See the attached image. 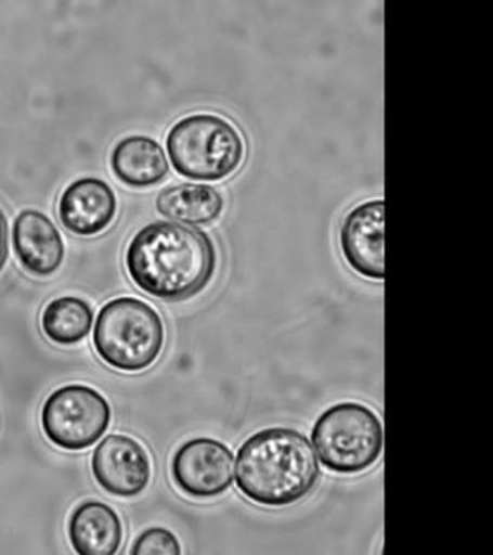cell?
<instances>
[{"label":"cell","mask_w":493,"mask_h":555,"mask_svg":"<svg viewBox=\"0 0 493 555\" xmlns=\"http://www.w3.org/2000/svg\"><path fill=\"white\" fill-rule=\"evenodd\" d=\"M91 473L105 492L130 499L147 488L152 462L145 448L134 438L112 434L94 449Z\"/></svg>","instance_id":"cell-8"},{"label":"cell","mask_w":493,"mask_h":555,"mask_svg":"<svg viewBox=\"0 0 493 555\" xmlns=\"http://www.w3.org/2000/svg\"><path fill=\"white\" fill-rule=\"evenodd\" d=\"M60 219L68 232L93 236L115 221L118 199L107 182L99 178H80L61 195Z\"/></svg>","instance_id":"cell-10"},{"label":"cell","mask_w":493,"mask_h":555,"mask_svg":"<svg viewBox=\"0 0 493 555\" xmlns=\"http://www.w3.org/2000/svg\"><path fill=\"white\" fill-rule=\"evenodd\" d=\"M312 443L321 465L330 473L353 476L371 469L385 448L381 420L355 401L334 404L317 416Z\"/></svg>","instance_id":"cell-5"},{"label":"cell","mask_w":493,"mask_h":555,"mask_svg":"<svg viewBox=\"0 0 493 555\" xmlns=\"http://www.w3.org/2000/svg\"><path fill=\"white\" fill-rule=\"evenodd\" d=\"M170 473L182 494L213 499L228 492L233 483V452L215 438H192L174 452Z\"/></svg>","instance_id":"cell-7"},{"label":"cell","mask_w":493,"mask_h":555,"mask_svg":"<svg viewBox=\"0 0 493 555\" xmlns=\"http://www.w3.org/2000/svg\"><path fill=\"white\" fill-rule=\"evenodd\" d=\"M181 553V543L177 535L166 528L147 529L131 546L133 555H179Z\"/></svg>","instance_id":"cell-16"},{"label":"cell","mask_w":493,"mask_h":555,"mask_svg":"<svg viewBox=\"0 0 493 555\" xmlns=\"http://www.w3.org/2000/svg\"><path fill=\"white\" fill-rule=\"evenodd\" d=\"M93 320V309L86 299L62 297L47 305L40 318V324L50 341L61 346H72L89 337Z\"/></svg>","instance_id":"cell-15"},{"label":"cell","mask_w":493,"mask_h":555,"mask_svg":"<svg viewBox=\"0 0 493 555\" xmlns=\"http://www.w3.org/2000/svg\"><path fill=\"white\" fill-rule=\"evenodd\" d=\"M68 537L73 550L80 555H113L122 545L124 526L112 506L89 500L73 511Z\"/></svg>","instance_id":"cell-12"},{"label":"cell","mask_w":493,"mask_h":555,"mask_svg":"<svg viewBox=\"0 0 493 555\" xmlns=\"http://www.w3.org/2000/svg\"><path fill=\"white\" fill-rule=\"evenodd\" d=\"M9 259V221L0 208V270Z\"/></svg>","instance_id":"cell-17"},{"label":"cell","mask_w":493,"mask_h":555,"mask_svg":"<svg viewBox=\"0 0 493 555\" xmlns=\"http://www.w3.org/2000/svg\"><path fill=\"white\" fill-rule=\"evenodd\" d=\"M217 248L206 232L156 221L139 230L126 251L134 286L167 302L200 294L217 272Z\"/></svg>","instance_id":"cell-1"},{"label":"cell","mask_w":493,"mask_h":555,"mask_svg":"<svg viewBox=\"0 0 493 555\" xmlns=\"http://www.w3.org/2000/svg\"><path fill=\"white\" fill-rule=\"evenodd\" d=\"M156 210L163 217L192 225L217 221L224 210V198L206 184H179L164 189L156 198Z\"/></svg>","instance_id":"cell-14"},{"label":"cell","mask_w":493,"mask_h":555,"mask_svg":"<svg viewBox=\"0 0 493 555\" xmlns=\"http://www.w3.org/2000/svg\"><path fill=\"white\" fill-rule=\"evenodd\" d=\"M13 247L22 268L47 278L61 268L65 244L60 230L39 210H24L14 219Z\"/></svg>","instance_id":"cell-11"},{"label":"cell","mask_w":493,"mask_h":555,"mask_svg":"<svg viewBox=\"0 0 493 555\" xmlns=\"http://www.w3.org/2000/svg\"><path fill=\"white\" fill-rule=\"evenodd\" d=\"M40 423L46 437L65 451H83L102 438L112 423L107 398L93 387L67 385L43 403Z\"/></svg>","instance_id":"cell-6"},{"label":"cell","mask_w":493,"mask_h":555,"mask_svg":"<svg viewBox=\"0 0 493 555\" xmlns=\"http://www.w3.org/2000/svg\"><path fill=\"white\" fill-rule=\"evenodd\" d=\"M320 478V463L309 438L291 427L259 430L237 451V489L257 505H294L313 491Z\"/></svg>","instance_id":"cell-2"},{"label":"cell","mask_w":493,"mask_h":555,"mask_svg":"<svg viewBox=\"0 0 493 555\" xmlns=\"http://www.w3.org/2000/svg\"><path fill=\"white\" fill-rule=\"evenodd\" d=\"M166 144L177 173L195 181L229 178L246 156V144L236 127L208 113L178 120L168 131Z\"/></svg>","instance_id":"cell-4"},{"label":"cell","mask_w":493,"mask_h":555,"mask_svg":"<svg viewBox=\"0 0 493 555\" xmlns=\"http://www.w3.org/2000/svg\"><path fill=\"white\" fill-rule=\"evenodd\" d=\"M109 166L122 184L134 189L159 184L170 170L159 142L139 134L122 139L115 145L109 156Z\"/></svg>","instance_id":"cell-13"},{"label":"cell","mask_w":493,"mask_h":555,"mask_svg":"<svg viewBox=\"0 0 493 555\" xmlns=\"http://www.w3.org/2000/svg\"><path fill=\"white\" fill-rule=\"evenodd\" d=\"M385 199L365 201L347 214L339 230V246L358 275L385 281Z\"/></svg>","instance_id":"cell-9"},{"label":"cell","mask_w":493,"mask_h":555,"mask_svg":"<svg viewBox=\"0 0 493 555\" xmlns=\"http://www.w3.org/2000/svg\"><path fill=\"white\" fill-rule=\"evenodd\" d=\"M166 345L158 310L133 297L108 301L99 312L93 346L99 358L120 372H141L156 363Z\"/></svg>","instance_id":"cell-3"}]
</instances>
